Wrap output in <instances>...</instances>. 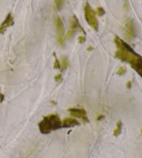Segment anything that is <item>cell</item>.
I'll return each instance as SVG.
<instances>
[{
	"label": "cell",
	"mask_w": 142,
	"mask_h": 158,
	"mask_svg": "<svg viewBox=\"0 0 142 158\" xmlns=\"http://www.w3.org/2000/svg\"><path fill=\"white\" fill-rule=\"evenodd\" d=\"M115 42L117 47L115 57L119 60L128 63L142 77V57L135 53L128 44L117 36L115 38Z\"/></svg>",
	"instance_id": "1"
},
{
	"label": "cell",
	"mask_w": 142,
	"mask_h": 158,
	"mask_svg": "<svg viewBox=\"0 0 142 158\" xmlns=\"http://www.w3.org/2000/svg\"><path fill=\"white\" fill-rule=\"evenodd\" d=\"M39 130L42 134H48L62 128V121L56 114L45 116L38 124Z\"/></svg>",
	"instance_id": "2"
},
{
	"label": "cell",
	"mask_w": 142,
	"mask_h": 158,
	"mask_svg": "<svg viewBox=\"0 0 142 158\" xmlns=\"http://www.w3.org/2000/svg\"><path fill=\"white\" fill-rule=\"evenodd\" d=\"M85 11V17L86 19V21L90 26L93 28L95 31H98V22L96 18V13L94 10L92 9L91 6L87 3L84 8Z\"/></svg>",
	"instance_id": "3"
},
{
	"label": "cell",
	"mask_w": 142,
	"mask_h": 158,
	"mask_svg": "<svg viewBox=\"0 0 142 158\" xmlns=\"http://www.w3.org/2000/svg\"><path fill=\"white\" fill-rule=\"evenodd\" d=\"M55 24L57 31V41L58 43L61 46H64V35H65V30L63 22L62 19L59 17H57L55 20Z\"/></svg>",
	"instance_id": "4"
},
{
	"label": "cell",
	"mask_w": 142,
	"mask_h": 158,
	"mask_svg": "<svg viewBox=\"0 0 142 158\" xmlns=\"http://www.w3.org/2000/svg\"><path fill=\"white\" fill-rule=\"evenodd\" d=\"M68 112L72 116L76 118H80L84 122H89V118H88L87 112L83 108H71L68 109Z\"/></svg>",
	"instance_id": "5"
},
{
	"label": "cell",
	"mask_w": 142,
	"mask_h": 158,
	"mask_svg": "<svg viewBox=\"0 0 142 158\" xmlns=\"http://www.w3.org/2000/svg\"><path fill=\"white\" fill-rule=\"evenodd\" d=\"M76 31H83V29H82L80 24H79L77 18H76V17H73V18L71 19L70 29L67 34V38L68 39L72 38L73 36L74 35Z\"/></svg>",
	"instance_id": "6"
},
{
	"label": "cell",
	"mask_w": 142,
	"mask_h": 158,
	"mask_svg": "<svg viewBox=\"0 0 142 158\" xmlns=\"http://www.w3.org/2000/svg\"><path fill=\"white\" fill-rule=\"evenodd\" d=\"M14 24V19L13 17L11 15V13H9L6 18L5 20L2 22V24L0 25V34H3L6 31L7 28L13 26Z\"/></svg>",
	"instance_id": "7"
},
{
	"label": "cell",
	"mask_w": 142,
	"mask_h": 158,
	"mask_svg": "<svg viewBox=\"0 0 142 158\" xmlns=\"http://www.w3.org/2000/svg\"><path fill=\"white\" fill-rule=\"evenodd\" d=\"M79 125H80V123L73 118H65L62 121V128H71V127Z\"/></svg>",
	"instance_id": "8"
},
{
	"label": "cell",
	"mask_w": 142,
	"mask_h": 158,
	"mask_svg": "<svg viewBox=\"0 0 142 158\" xmlns=\"http://www.w3.org/2000/svg\"><path fill=\"white\" fill-rule=\"evenodd\" d=\"M121 129H122V122L121 121H119L117 123H116V126L115 129L114 130L113 132V135L114 136H118L121 134Z\"/></svg>",
	"instance_id": "9"
},
{
	"label": "cell",
	"mask_w": 142,
	"mask_h": 158,
	"mask_svg": "<svg viewBox=\"0 0 142 158\" xmlns=\"http://www.w3.org/2000/svg\"><path fill=\"white\" fill-rule=\"evenodd\" d=\"M69 65V63L68 59L66 57H62V64H61V69L62 70H65L66 69L68 66Z\"/></svg>",
	"instance_id": "10"
},
{
	"label": "cell",
	"mask_w": 142,
	"mask_h": 158,
	"mask_svg": "<svg viewBox=\"0 0 142 158\" xmlns=\"http://www.w3.org/2000/svg\"><path fill=\"white\" fill-rule=\"evenodd\" d=\"M65 0H55V4H56V6L58 10H61L62 9V8L63 7V6L65 4Z\"/></svg>",
	"instance_id": "11"
},
{
	"label": "cell",
	"mask_w": 142,
	"mask_h": 158,
	"mask_svg": "<svg viewBox=\"0 0 142 158\" xmlns=\"http://www.w3.org/2000/svg\"><path fill=\"white\" fill-rule=\"evenodd\" d=\"M126 68H125V67H121L120 68L118 69V71L116 72V74L123 75V74H125V73H126Z\"/></svg>",
	"instance_id": "12"
},
{
	"label": "cell",
	"mask_w": 142,
	"mask_h": 158,
	"mask_svg": "<svg viewBox=\"0 0 142 158\" xmlns=\"http://www.w3.org/2000/svg\"><path fill=\"white\" fill-rule=\"evenodd\" d=\"M53 67H54L55 69H61V64H60V62L56 58V60L54 62V64H53Z\"/></svg>",
	"instance_id": "13"
},
{
	"label": "cell",
	"mask_w": 142,
	"mask_h": 158,
	"mask_svg": "<svg viewBox=\"0 0 142 158\" xmlns=\"http://www.w3.org/2000/svg\"><path fill=\"white\" fill-rule=\"evenodd\" d=\"M97 13L99 16H103L105 14V11L102 7H99L97 8Z\"/></svg>",
	"instance_id": "14"
},
{
	"label": "cell",
	"mask_w": 142,
	"mask_h": 158,
	"mask_svg": "<svg viewBox=\"0 0 142 158\" xmlns=\"http://www.w3.org/2000/svg\"><path fill=\"white\" fill-rule=\"evenodd\" d=\"M62 80H63V78H62L61 74H58L55 77V81L58 83H61Z\"/></svg>",
	"instance_id": "15"
},
{
	"label": "cell",
	"mask_w": 142,
	"mask_h": 158,
	"mask_svg": "<svg viewBox=\"0 0 142 158\" xmlns=\"http://www.w3.org/2000/svg\"><path fill=\"white\" fill-rule=\"evenodd\" d=\"M85 40H86V38H85V36H81V37H79L78 38V41L80 43H84Z\"/></svg>",
	"instance_id": "16"
},
{
	"label": "cell",
	"mask_w": 142,
	"mask_h": 158,
	"mask_svg": "<svg viewBox=\"0 0 142 158\" xmlns=\"http://www.w3.org/2000/svg\"><path fill=\"white\" fill-rule=\"evenodd\" d=\"M4 99V96L3 95L1 92H0V103L2 102L3 101Z\"/></svg>",
	"instance_id": "17"
},
{
	"label": "cell",
	"mask_w": 142,
	"mask_h": 158,
	"mask_svg": "<svg viewBox=\"0 0 142 158\" xmlns=\"http://www.w3.org/2000/svg\"><path fill=\"white\" fill-rule=\"evenodd\" d=\"M92 49H94V48L92 47H90L87 48V50L88 51H91V50H92Z\"/></svg>",
	"instance_id": "18"
}]
</instances>
